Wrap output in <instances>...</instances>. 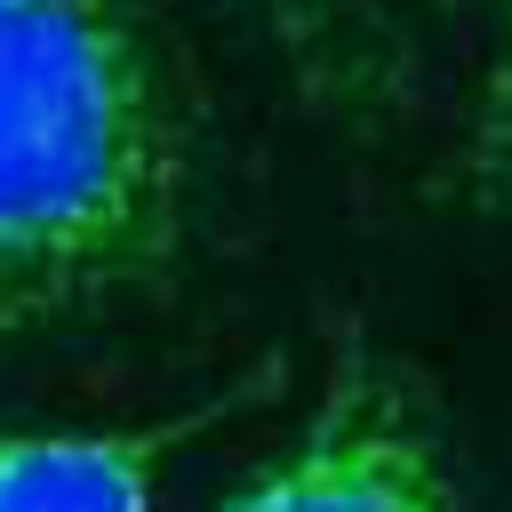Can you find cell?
Instances as JSON below:
<instances>
[{"label":"cell","instance_id":"obj_1","mask_svg":"<svg viewBox=\"0 0 512 512\" xmlns=\"http://www.w3.org/2000/svg\"><path fill=\"white\" fill-rule=\"evenodd\" d=\"M192 112L128 0H0V344L176 272Z\"/></svg>","mask_w":512,"mask_h":512},{"label":"cell","instance_id":"obj_2","mask_svg":"<svg viewBox=\"0 0 512 512\" xmlns=\"http://www.w3.org/2000/svg\"><path fill=\"white\" fill-rule=\"evenodd\" d=\"M216 512H456L440 432L384 360H344L312 424Z\"/></svg>","mask_w":512,"mask_h":512},{"label":"cell","instance_id":"obj_3","mask_svg":"<svg viewBox=\"0 0 512 512\" xmlns=\"http://www.w3.org/2000/svg\"><path fill=\"white\" fill-rule=\"evenodd\" d=\"M280 64L336 120H392L416 88L432 0H256Z\"/></svg>","mask_w":512,"mask_h":512},{"label":"cell","instance_id":"obj_4","mask_svg":"<svg viewBox=\"0 0 512 512\" xmlns=\"http://www.w3.org/2000/svg\"><path fill=\"white\" fill-rule=\"evenodd\" d=\"M216 408L112 432H0V512H152L160 464Z\"/></svg>","mask_w":512,"mask_h":512},{"label":"cell","instance_id":"obj_5","mask_svg":"<svg viewBox=\"0 0 512 512\" xmlns=\"http://www.w3.org/2000/svg\"><path fill=\"white\" fill-rule=\"evenodd\" d=\"M464 192L512 208V0H496V40L480 64V104L464 128Z\"/></svg>","mask_w":512,"mask_h":512}]
</instances>
